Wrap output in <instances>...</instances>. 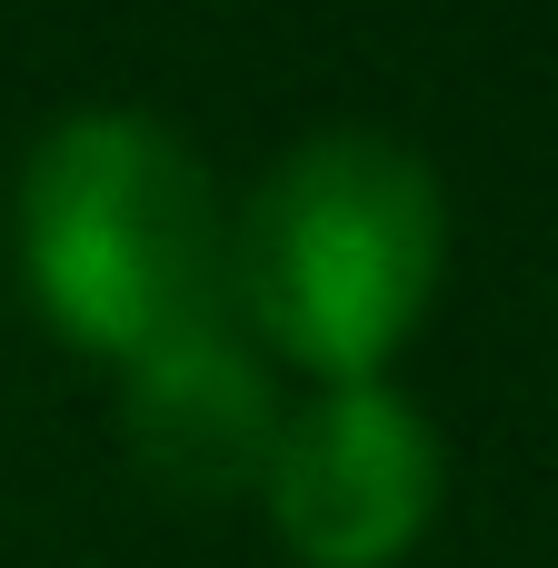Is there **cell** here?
Wrapping results in <instances>:
<instances>
[{"mask_svg": "<svg viewBox=\"0 0 558 568\" xmlns=\"http://www.w3.org/2000/svg\"><path fill=\"white\" fill-rule=\"evenodd\" d=\"M449 280V190L389 130L290 140L230 220V320L270 369L389 379Z\"/></svg>", "mask_w": 558, "mask_h": 568, "instance_id": "cell-1", "label": "cell"}, {"mask_svg": "<svg viewBox=\"0 0 558 568\" xmlns=\"http://www.w3.org/2000/svg\"><path fill=\"white\" fill-rule=\"evenodd\" d=\"M10 250L50 339L110 369L230 310L220 180L150 110H60L10 180Z\"/></svg>", "mask_w": 558, "mask_h": 568, "instance_id": "cell-2", "label": "cell"}, {"mask_svg": "<svg viewBox=\"0 0 558 568\" xmlns=\"http://www.w3.org/2000/svg\"><path fill=\"white\" fill-rule=\"evenodd\" d=\"M449 499L439 419L389 379H319L290 399L280 449L260 469L270 539L300 568H399Z\"/></svg>", "mask_w": 558, "mask_h": 568, "instance_id": "cell-3", "label": "cell"}, {"mask_svg": "<svg viewBox=\"0 0 558 568\" xmlns=\"http://www.w3.org/2000/svg\"><path fill=\"white\" fill-rule=\"evenodd\" d=\"M280 419H290L280 369L230 310L190 320L180 339H160V349H140L120 369V449H130V469L150 489H170V499H200V509L210 499H260Z\"/></svg>", "mask_w": 558, "mask_h": 568, "instance_id": "cell-4", "label": "cell"}]
</instances>
